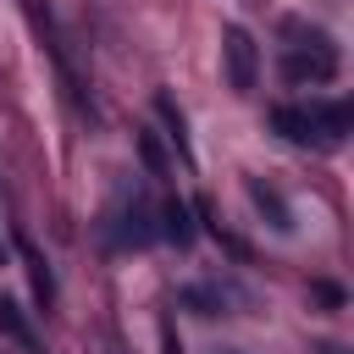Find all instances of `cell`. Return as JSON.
I'll use <instances>...</instances> for the list:
<instances>
[{
  "instance_id": "1",
  "label": "cell",
  "mask_w": 354,
  "mask_h": 354,
  "mask_svg": "<svg viewBox=\"0 0 354 354\" xmlns=\"http://www.w3.org/2000/svg\"><path fill=\"white\" fill-rule=\"evenodd\" d=\"M221 66H227V83H232L238 94L254 88V77H260V50H254L249 28H221Z\"/></svg>"
},
{
  "instance_id": "2",
  "label": "cell",
  "mask_w": 354,
  "mask_h": 354,
  "mask_svg": "<svg viewBox=\"0 0 354 354\" xmlns=\"http://www.w3.org/2000/svg\"><path fill=\"white\" fill-rule=\"evenodd\" d=\"M282 72H288V83H332V77H337V50L315 33V39H310V50H304V44H299V50H288Z\"/></svg>"
},
{
  "instance_id": "3",
  "label": "cell",
  "mask_w": 354,
  "mask_h": 354,
  "mask_svg": "<svg viewBox=\"0 0 354 354\" xmlns=\"http://www.w3.org/2000/svg\"><path fill=\"white\" fill-rule=\"evenodd\" d=\"M310 122H315V138H321V144H337V138L348 133L354 111H348L343 100H332V105H310Z\"/></svg>"
},
{
  "instance_id": "4",
  "label": "cell",
  "mask_w": 354,
  "mask_h": 354,
  "mask_svg": "<svg viewBox=\"0 0 354 354\" xmlns=\"http://www.w3.org/2000/svg\"><path fill=\"white\" fill-rule=\"evenodd\" d=\"M271 127H277L288 144H310V138H315V122H310V111H299V105H277V111H271Z\"/></svg>"
},
{
  "instance_id": "5",
  "label": "cell",
  "mask_w": 354,
  "mask_h": 354,
  "mask_svg": "<svg viewBox=\"0 0 354 354\" xmlns=\"http://www.w3.org/2000/svg\"><path fill=\"white\" fill-rule=\"evenodd\" d=\"M160 232H166L177 249L194 243V221H188V205H183V199H166V205H160Z\"/></svg>"
},
{
  "instance_id": "6",
  "label": "cell",
  "mask_w": 354,
  "mask_h": 354,
  "mask_svg": "<svg viewBox=\"0 0 354 354\" xmlns=\"http://www.w3.org/2000/svg\"><path fill=\"white\" fill-rule=\"evenodd\" d=\"M155 111H160V122L171 127V144H177V149L188 155V122H183V111L171 105V94H155Z\"/></svg>"
},
{
  "instance_id": "7",
  "label": "cell",
  "mask_w": 354,
  "mask_h": 354,
  "mask_svg": "<svg viewBox=\"0 0 354 354\" xmlns=\"http://www.w3.org/2000/svg\"><path fill=\"white\" fill-rule=\"evenodd\" d=\"M249 199H254L260 210H271V227H282V232L293 227V216H288V205H282V199H277V194H271L266 183H249Z\"/></svg>"
},
{
  "instance_id": "8",
  "label": "cell",
  "mask_w": 354,
  "mask_h": 354,
  "mask_svg": "<svg viewBox=\"0 0 354 354\" xmlns=\"http://www.w3.org/2000/svg\"><path fill=\"white\" fill-rule=\"evenodd\" d=\"M0 326H6V332H11L22 348H33V332H28V321L17 315V304H11V299H0Z\"/></svg>"
},
{
  "instance_id": "9",
  "label": "cell",
  "mask_w": 354,
  "mask_h": 354,
  "mask_svg": "<svg viewBox=\"0 0 354 354\" xmlns=\"http://www.w3.org/2000/svg\"><path fill=\"white\" fill-rule=\"evenodd\" d=\"M138 155H144V166H149V171H166V155H160L155 133H138Z\"/></svg>"
},
{
  "instance_id": "10",
  "label": "cell",
  "mask_w": 354,
  "mask_h": 354,
  "mask_svg": "<svg viewBox=\"0 0 354 354\" xmlns=\"http://www.w3.org/2000/svg\"><path fill=\"white\" fill-rule=\"evenodd\" d=\"M310 293H315V299H321V304H332V310H337V304H343V288H337V282H315V288H310Z\"/></svg>"
}]
</instances>
